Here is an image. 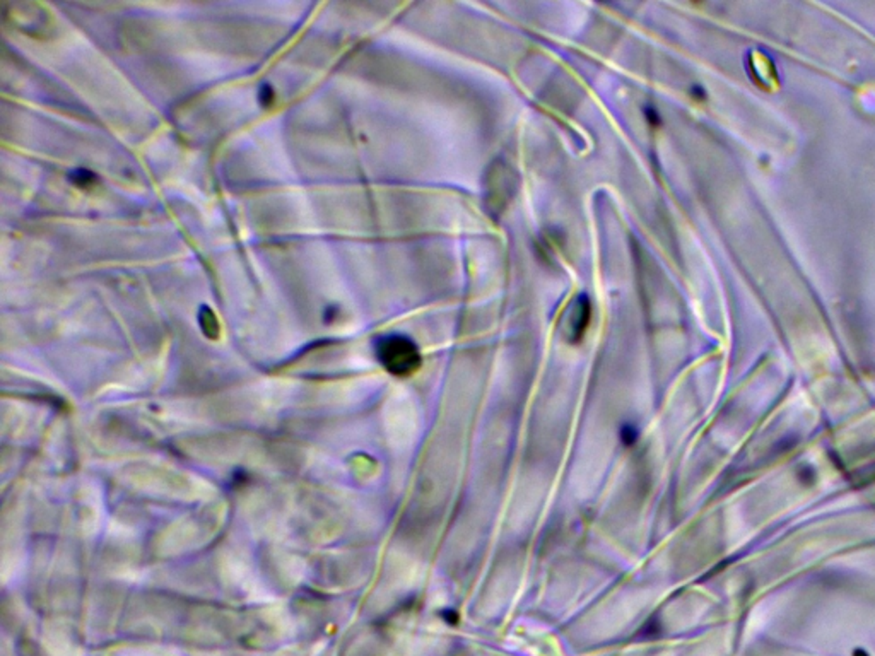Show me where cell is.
<instances>
[{"label": "cell", "mask_w": 875, "mask_h": 656, "mask_svg": "<svg viewBox=\"0 0 875 656\" xmlns=\"http://www.w3.org/2000/svg\"><path fill=\"white\" fill-rule=\"evenodd\" d=\"M621 436H623V441L624 443H634L636 441V436H638V432L632 429V427L627 426V427H624L623 432H621Z\"/></svg>", "instance_id": "277c9868"}, {"label": "cell", "mask_w": 875, "mask_h": 656, "mask_svg": "<svg viewBox=\"0 0 875 656\" xmlns=\"http://www.w3.org/2000/svg\"><path fill=\"white\" fill-rule=\"evenodd\" d=\"M376 357L390 375L395 376L413 375L421 366L417 346L404 335H388L378 340Z\"/></svg>", "instance_id": "6da1fadb"}, {"label": "cell", "mask_w": 875, "mask_h": 656, "mask_svg": "<svg viewBox=\"0 0 875 656\" xmlns=\"http://www.w3.org/2000/svg\"><path fill=\"white\" fill-rule=\"evenodd\" d=\"M71 179L77 186H80V188H87V186L96 181V177L86 170H77L71 175Z\"/></svg>", "instance_id": "3957f363"}, {"label": "cell", "mask_w": 875, "mask_h": 656, "mask_svg": "<svg viewBox=\"0 0 875 656\" xmlns=\"http://www.w3.org/2000/svg\"><path fill=\"white\" fill-rule=\"evenodd\" d=\"M198 320H200L202 330H204L205 335L211 337V339H216V337H218L219 321H218V318H216L214 311H212L211 308L202 306L200 308V317H198Z\"/></svg>", "instance_id": "7a4b0ae2"}, {"label": "cell", "mask_w": 875, "mask_h": 656, "mask_svg": "<svg viewBox=\"0 0 875 656\" xmlns=\"http://www.w3.org/2000/svg\"><path fill=\"white\" fill-rule=\"evenodd\" d=\"M260 101H262L266 106H268L272 101H274V93H272L270 87H268V86L263 87L262 93H260Z\"/></svg>", "instance_id": "5b68a950"}]
</instances>
